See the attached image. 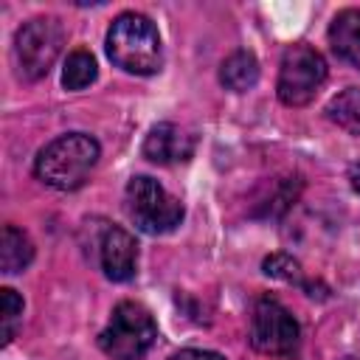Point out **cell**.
Wrapping results in <instances>:
<instances>
[{"label": "cell", "instance_id": "e0dca14e", "mask_svg": "<svg viewBox=\"0 0 360 360\" xmlns=\"http://www.w3.org/2000/svg\"><path fill=\"white\" fill-rule=\"evenodd\" d=\"M169 360H225L219 352H205V349H183L174 352Z\"/></svg>", "mask_w": 360, "mask_h": 360}, {"label": "cell", "instance_id": "3957f363", "mask_svg": "<svg viewBox=\"0 0 360 360\" xmlns=\"http://www.w3.org/2000/svg\"><path fill=\"white\" fill-rule=\"evenodd\" d=\"M158 338L152 312L138 301L115 304L107 326L98 335V346L112 360H141Z\"/></svg>", "mask_w": 360, "mask_h": 360}, {"label": "cell", "instance_id": "6da1fadb", "mask_svg": "<svg viewBox=\"0 0 360 360\" xmlns=\"http://www.w3.org/2000/svg\"><path fill=\"white\" fill-rule=\"evenodd\" d=\"M98 155L101 149L96 138L84 132H68L39 149L34 160V174L51 188L73 191L90 177L93 166L98 163Z\"/></svg>", "mask_w": 360, "mask_h": 360}, {"label": "cell", "instance_id": "30bf717a", "mask_svg": "<svg viewBox=\"0 0 360 360\" xmlns=\"http://www.w3.org/2000/svg\"><path fill=\"white\" fill-rule=\"evenodd\" d=\"M329 45L343 62L360 70V8H346L332 20Z\"/></svg>", "mask_w": 360, "mask_h": 360}, {"label": "cell", "instance_id": "7c38bea8", "mask_svg": "<svg viewBox=\"0 0 360 360\" xmlns=\"http://www.w3.org/2000/svg\"><path fill=\"white\" fill-rule=\"evenodd\" d=\"M219 82L233 90V93H245L259 82V62L250 51H233L219 70Z\"/></svg>", "mask_w": 360, "mask_h": 360}, {"label": "cell", "instance_id": "2e32d148", "mask_svg": "<svg viewBox=\"0 0 360 360\" xmlns=\"http://www.w3.org/2000/svg\"><path fill=\"white\" fill-rule=\"evenodd\" d=\"M262 270L273 278H281V281H290V284H301V264L292 259V256H284V253H273L262 262Z\"/></svg>", "mask_w": 360, "mask_h": 360}, {"label": "cell", "instance_id": "5b68a950", "mask_svg": "<svg viewBox=\"0 0 360 360\" xmlns=\"http://www.w3.org/2000/svg\"><path fill=\"white\" fill-rule=\"evenodd\" d=\"M326 82V59L309 45H292L281 56L278 68V98L287 107H304Z\"/></svg>", "mask_w": 360, "mask_h": 360}, {"label": "cell", "instance_id": "8992f818", "mask_svg": "<svg viewBox=\"0 0 360 360\" xmlns=\"http://www.w3.org/2000/svg\"><path fill=\"white\" fill-rule=\"evenodd\" d=\"M65 42V31L53 17H34L22 22L14 37V56L25 79H42L53 68Z\"/></svg>", "mask_w": 360, "mask_h": 360}, {"label": "cell", "instance_id": "7a4b0ae2", "mask_svg": "<svg viewBox=\"0 0 360 360\" xmlns=\"http://www.w3.org/2000/svg\"><path fill=\"white\" fill-rule=\"evenodd\" d=\"M107 56L127 73H158L163 65V45L155 22L135 11L118 14L107 31Z\"/></svg>", "mask_w": 360, "mask_h": 360}, {"label": "cell", "instance_id": "5bb4252c", "mask_svg": "<svg viewBox=\"0 0 360 360\" xmlns=\"http://www.w3.org/2000/svg\"><path fill=\"white\" fill-rule=\"evenodd\" d=\"M96 73H98V68H96L93 53H87V51L79 48V51L68 53V59H65L62 84H65L68 90H84L87 84L96 82Z\"/></svg>", "mask_w": 360, "mask_h": 360}, {"label": "cell", "instance_id": "8fae6325", "mask_svg": "<svg viewBox=\"0 0 360 360\" xmlns=\"http://www.w3.org/2000/svg\"><path fill=\"white\" fill-rule=\"evenodd\" d=\"M34 259V242L14 225H6L3 228V236H0V270L3 273H20L31 264Z\"/></svg>", "mask_w": 360, "mask_h": 360}, {"label": "cell", "instance_id": "277c9868", "mask_svg": "<svg viewBox=\"0 0 360 360\" xmlns=\"http://www.w3.org/2000/svg\"><path fill=\"white\" fill-rule=\"evenodd\" d=\"M127 214L138 231L158 236L169 233L183 219V202L172 197L158 180L141 174L127 183Z\"/></svg>", "mask_w": 360, "mask_h": 360}, {"label": "cell", "instance_id": "4fadbf2b", "mask_svg": "<svg viewBox=\"0 0 360 360\" xmlns=\"http://www.w3.org/2000/svg\"><path fill=\"white\" fill-rule=\"evenodd\" d=\"M326 115L346 132L360 135V87H346L343 93H338L329 107Z\"/></svg>", "mask_w": 360, "mask_h": 360}, {"label": "cell", "instance_id": "ba28073f", "mask_svg": "<svg viewBox=\"0 0 360 360\" xmlns=\"http://www.w3.org/2000/svg\"><path fill=\"white\" fill-rule=\"evenodd\" d=\"M98 262L110 281H129L138 267V245L129 231L110 225L98 242Z\"/></svg>", "mask_w": 360, "mask_h": 360}, {"label": "cell", "instance_id": "9a60e30c", "mask_svg": "<svg viewBox=\"0 0 360 360\" xmlns=\"http://www.w3.org/2000/svg\"><path fill=\"white\" fill-rule=\"evenodd\" d=\"M22 321V298L11 290L3 287L0 290V323H3V346L11 343V338L17 335V326Z\"/></svg>", "mask_w": 360, "mask_h": 360}, {"label": "cell", "instance_id": "52a82bcc", "mask_svg": "<svg viewBox=\"0 0 360 360\" xmlns=\"http://www.w3.org/2000/svg\"><path fill=\"white\" fill-rule=\"evenodd\" d=\"M301 329L292 312L273 295H262L250 315V343L264 354H292Z\"/></svg>", "mask_w": 360, "mask_h": 360}, {"label": "cell", "instance_id": "9c48e42d", "mask_svg": "<svg viewBox=\"0 0 360 360\" xmlns=\"http://www.w3.org/2000/svg\"><path fill=\"white\" fill-rule=\"evenodd\" d=\"M143 155L152 163L169 166V163H183L194 155V135H188L177 124H155L143 141Z\"/></svg>", "mask_w": 360, "mask_h": 360}, {"label": "cell", "instance_id": "ac0fdd59", "mask_svg": "<svg viewBox=\"0 0 360 360\" xmlns=\"http://www.w3.org/2000/svg\"><path fill=\"white\" fill-rule=\"evenodd\" d=\"M349 180H352V188L360 194V163H354V166L349 169Z\"/></svg>", "mask_w": 360, "mask_h": 360}]
</instances>
